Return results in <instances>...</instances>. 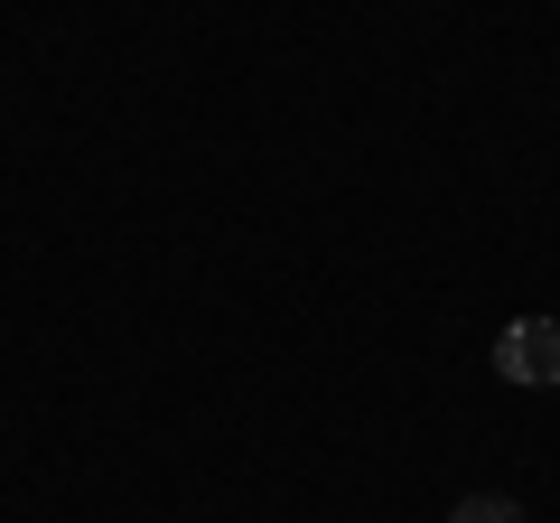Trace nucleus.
I'll use <instances>...</instances> for the list:
<instances>
[{
  "instance_id": "f257e3e1",
  "label": "nucleus",
  "mask_w": 560,
  "mask_h": 523,
  "mask_svg": "<svg viewBox=\"0 0 560 523\" xmlns=\"http://www.w3.org/2000/svg\"><path fill=\"white\" fill-rule=\"evenodd\" d=\"M495 374L523 383V393H551L560 383V318H514L495 337Z\"/></svg>"
},
{
  "instance_id": "f03ea898",
  "label": "nucleus",
  "mask_w": 560,
  "mask_h": 523,
  "mask_svg": "<svg viewBox=\"0 0 560 523\" xmlns=\"http://www.w3.org/2000/svg\"><path fill=\"white\" fill-rule=\"evenodd\" d=\"M448 523H523V504L514 496H458V514Z\"/></svg>"
}]
</instances>
